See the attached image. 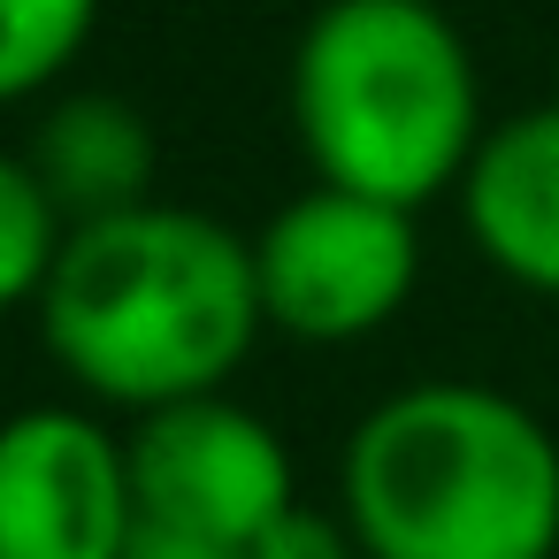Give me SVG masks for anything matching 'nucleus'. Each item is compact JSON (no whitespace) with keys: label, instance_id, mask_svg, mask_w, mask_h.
<instances>
[{"label":"nucleus","instance_id":"nucleus-12","mask_svg":"<svg viewBox=\"0 0 559 559\" xmlns=\"http://www.w3.org/2000/svg\"><path fill=\"white\" fill-rule=\"evenodd\" d=\"M123 559H253V551H246V544H223V536H192V528L139 521V536H131Z\"/></svg>","mask_w":559,"mask_h":559},{"label":"nucleus","instance_id":"nucleus-6","mask_svg":"<svg viewBox=\"0 0 559 559\" xmlns=\"http://www.w3.org/2000/svg\"><path fill=\"white\" fill-rule=\"evenodd\" d=\"M131 483H139L146 521L223 536V544H253L299 498L284 437L230 391H200V399H169V406L139 414Z\"/></svg>","mask_w":559,"mask_h":559},{"label":"nucleus","instance_id":"nucleus-5","mask_svg":"<svg viewBox=\"0 0 559 559\" xmlns=\"http://www.w3.org/2000/svg\"><path fill=\"white\" fill-rule=\"evenodd\" d=\"M139 521L131 437L93 406H24L0 421V559H123Z\"/></svg>","mask_w":559,"mask_h":559},{"label":"nucleus","instance_id":"nucleus-1","mask_svg":"<svg viewBox=\"0 0 559 559\" xmlns=\"http://www.w3.org/2000/svg\"><path fill=\"white\" fill-rule=\"evenodd\" d=\"M261 330L269 314L253 238L177 200L70 223L62 261L39 292V337L55 368L93 406L123 414L223 391Z\"/></svg>","mask_w":559,"mask_h":559},{"label":"nucleus","instance_id":"nucleus-11","mask_svg":"<svg viewBox=\"0 0 559 559\" xmlns=\"http://www.w3.org/2000/svg\"><path fill=\"white\" fill-rule=\"evenodd\" d=\"M246 551H253V559H368L360 536H353V521H345V506L322 513V506H299V498H292Z\"/></svg>","mask_w":559,"mask_h":559},{"label":"nucleus","instance_id":"nucleus-8","mask_svg":"<svg viewBox=\"0 0 559 559\" xmlns=\"http://www.w3.org/2000/svg\"><path fill=\"white\" fill-rule=\"evenodd\" d=\"M32 169L55 192V207L70 223H100L123 215L139 200H154V123L123 100V93H62L39 131H32Z\"/></svg>","mask_w":559,"mask_h":559},{"label":"nucleus","instance_id":"nucleus-7","mask_svg":"<svg viewBox=\"0 0 559 559\" xmlns=\"http://www.w3.org/2000/svg\"><path fill=\"white\" fill-rule=\"evenodd\" d=\"M460 215L498 276L559 299V100L483 131L460 177Z\"/></svg>","mask_w":559,"mask_h":559},{"label":"nucleus","instance_id":"nucleus-3","mask_svg":"<svg viewBox=\"0 0 559 559\" xmlns=\"http://www.w3.org/2000/svg\"><path fill=\"white\" fill-rule=\"evenodd\" d=\"M292 123L322 185L429 207L483 146V78L437 0H322L292 55Z\"/></svg>","mask_w":559,"mask_h":559},{"label":"nucleus","instance_id":"nucleus-4","mask_svg":"<svg viewBox=\"0 0 559 559\" xmlns=\"http://www.w3.org/2000/svg\"><path fill=\"white\" fill-rule=\"evenodd\" d=\"M261 314L299 345H360L376 337L421 284L414 207L322 185L284 200L253 238Z\"/></svg>","mask_w":559,"mask_h":559},{"label":"nucleus","instance_id":"nucleus-2","mask_svg":"<svg viewBox=\"0 0 559 559\" xmlns=\"http://www.w3.org/2000/svg\"><path fill=\"white\" fill-rule=\"evenodd\" d=\"M337 506L368 559H551L559 444L521 399L437 376L345 437Z\"/></svg>","mask_w":559,"mask_h":559},{"label":"nucleus","instance_id":"nucleus-10","mask_svg":"<svg viewBox=\"0 0 559 559\" xmlns=\"http://www.w3.org/2000/svg\"><path fill=\"white\" fill-rule=\"evenodd\" d=\"M100 0H0V108L39 100L93 39Z\"/></svg>","mask_w":559,"mask_h":559},{"label":"nucleus","instance_id":"nucleus-9","mask_svg":"<svg viewBox=\"0 0 559 559\" xmlns=\"http://www.w3.org/2000/svg\"><path fill=\"white\" fill-rule=\"evenodd\" d=\"M62 238H70V215L39 185L32 154H0V314L39 307V292L62 261Z\"/></svg>","mask_w":559,"mask_h":559}]
</instances>
